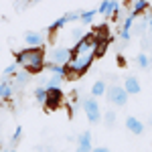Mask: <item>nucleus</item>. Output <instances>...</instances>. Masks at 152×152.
Wrapping results in <instances>:
<instances>
[{
    "label": "nucleus",
    "instance_id": "12",
    "mask_svg": "<svg viewBox=\"0 0 152 152\" xmlns=\"http://www.w3.org/2000/svg\"><path fill=\"white\" fill-rule=\"evenodd\" d=\"M124 89H126L128 94H132V95H134V94H140V81H138L134 75H130L128 79L124 81Z\"/></svg>",
    "mask_w": 152,
    "mask_h": 152
},
{
    "label": "nucleus",
    "instance_id": "23",
    "mask_svg": "<svg viewBox=\"0 0 152 152\" xmlns=\"http://www.w3.org/2000/svg\"><path fill=\"white\" fill-rule=\"evenodd\" d=\"M14 73H18V63H12V65H8L4 69V75L6 77H14Z\"/></svg>",
    "mask_w": 152,
    "mask_h": 152
},
{
    "label": "nucleus",
    "instance_id": "32",
    "mask_svg": "<svg viewBox=\"0 0 152 152\" xmlns=\"http://www.w3.org/2000/svg\"><path fill=\"white\" fill-rule=\"evenodd\" d=\"M150 59H152V55H150Z\"/></svg>",
    "mask_w": 152,
    "mask_h": 152
},
{
    "label": "nucleus",
    "instance_id": "22",
    "mask_svg": "<svg viewBox=\"0 0 152 152\" xmlns=\"http://www.w3.org/2000/svg\"><path fill=\"white\" fill-rule=\"evenodd\" d=\"M110 45V41H97V49H95V57H102L105 53V49Z\"/></svg>",
    "mask_w": 152,
    "mask_h": 152
},
{
    "label": "nucleus",
    "instance_id": "3",
    "mask_svg": "<svg viewBox=\"0 0 152 152\" xmlns=\"http://www.w3.org/2000/svg\"><path fill=\"white\" fill-rule=\"evenodd\" d=\"M81 105H83V110H85V116L89 120V124H97L99 118H102V112H99V105L95 102V97H83Z\"/></svg>",
    "mask_w": 152,
    "mask_h": 152
},
{
    "label": "nucleus",
    "instance_id": "6",
    "mask_svg": "<svg viewBox=\"0 0 152 152\" xmlns=\"http://www.w3.org/2000/svg\"><path fill=\"white\" fill-rule=\"evenodd\" d=\"M120 6H122V2L104 0V2L97 6V12H99V14H104V16H116L118 12H120Z\"/></svg>",
    "mask_w": 152,
    "mask_h": 152
},
{
    "label": "nucleus",
    "instance_id": "5",
    "mask_svg": "<svg viewBox=\"0 0 152 152\" xmlns=\"http://www.w3.org/2000/svg\"><path fill=\"white\" fill-rule=\"evenodd\" d=\"M105 95H107V102L114 105H126V102H128V91L120 85H112Z\"/></svg>",
    "mask_w": 152,
    "mask_h": 152
},
{
    "label": "nucleus",
    "instance_id": "15",
    "mask_svg": "<svg viewBox=\"0 0 152 152\" xmlns=\"http://www.w3.org/2000/svg\"><path fill=\"white\" fill-rule=\"evenodd\" d=\"M146 28H148V14H144L138 24H134V33H132V35H142Z\"/></svg>",
    "mask_w": 152,
    "mask_h": 152
},
{
    "label": "nucleus",
    "instance_id": "7",
    "mask_svg": "<svg viewBox=\"0 0 152 152\" xmlns=\"http://www.w3.org/2000/svg\"><path fill=\"white\" fill-rule=\"evenodd\" d=\"M47 91H49V95H47V102H45V107H47V110L59 107L61 99H63V91H61V89H47Z\"/></svg>",
    "mask_w": 152,
    "mask_h": 152
},
{
    "label": "nucleus",
    "instance_id": "9",
    "mask_svg": "<svg viewBox=\"0 0 152 152\" xmlns=\"http://www.w3.org/2000/svg\"><path fill=\"white\" fill-rule=\"evenodd\" d=\"M75 152H94V148H91V134L89 132H83L79 136V146H77Z\"/></svg>",
    "mask_w": 152,
    "mask_h": 152
},
{
    "label": "nucleus",
    "instance_id": "20",
    "mask_svg": "<svg viewBox=\"0 0 152 152\" xmlns=\"http://www.w3.org/2000/svg\"><path fill=\"white\" fill-rule=\"evenodd\" d=\"M47 95H49V91H47V87H37L35 89V97H37V102H41V104H45L47 102Z\"/></svg>",
    "mask_w": 152,
    "mask_h": 152
},
{
    "label": "nucleus",
    "instance_id": "13",
    "mask_svg": "<svg viewBox=\"0 0 152 152\" xmlns=\"http://www.w3.org/2000/svg\"><path fill=\"white\" fill-rule=\"evenodd\" d=\"M150 6L152 4L148 2V0H134V2H132V12L138 16V14H142L144 10H148Z\"/></svg>",
    "mask_w": 152,
    "mask_h": 152
},
{
    "label": "nucleus",
    "instance_id": "14",
    "mask_svg": "<svg viewBox=\"0 0 152 152\" xmlns=\"http://www.w3.org/2000/svg\"><path fill=\"white\" fill-rule=\"evenodd\" d=\"M67 23H71L69 14H65V16H61V18H57L55 23H53L51 26H49V33H55V31H61V28H63V26H65Z\"/></svg>",
    "mask_w": 152,
    "mask_h": 152
},
{
    "label": "nucleus",
    "instance_id": "18",
    "mask_svg": "<svg viewBox=\"0 0 152 152\" xmlns=\"http://www.w3.org/2000/svg\"><path fill=\"white\" fill-rule=\"evenodd\" d=\"M136 63H138V67H142V69H148L152 65V59L146 55V53H140L138 57H136Z\"/></svg>",
    "mask_w": 152,
    "mask_h": 152
},
{
    "label": "nucleus",
    "instance_id": "4",
    "mask_svg": "<svg viewBox=\"0 0 152 152\" xmlns=\"http://www.w3.org/2000/svg\"><path fill=\"white\" fill-rule=\"evenodd\" d=\"M71 59H73V49L57 47V49H53V51H51V63H57V65L67 67Z\"/></svg>",
    "mask_w": 152,
    "mask_h": 152
},
{
    "label": "nucleus",
    "instance_id": "8",
    "mask_svg": "<svg viewBox=\"0 0 152 152\" xmlns=\"http://www.w3.org/2000/svg\"><path fill=\"white\" fill-rule=\"evenodd\" d=\"M24 43H26L28 49H41L43 43H45V37L41 33H26L24 35Z\"/></svg>",
    "mask_w": 152,
    "mask_h": 152
},
{
    "label": "nucleus",
    "instance_id": "21",
    "mask_svg": "<svg viewBox=\"0 0 152 152\" xmlns=\"http://www.w3.org/2000/svg\"><path fill=\"white\" fill-rule=\"evenodd\" d=\"M95 14H97V10H85V12H81V18H79V20H81L83 24H89L94 20Z\"/></svg>",
    "mask_w": 152,
    "mask_h": 152
},
{
    "label": "nucleus",
    "instance_id": "28",
    "mask_svg": "<svg viewBox=\"0 0 152 152\" xmlns=\"http://www.w3.org/2000/svg\"><path fill=\"white\" fill-rule=\"evenodd\" d=\"M148 28H150V33H152V14H148Z\"/></svg>",
    "mask_w": 152,
    "mask_h": 152
},
{
    "label": "nucleus",
    "instance_id": "27",
    "mask_svg": "<svg viewBox=\"0 0 152 152\" xmlns=\"http://www.w3.org/2000/svg\"><path fill=\"white\" fill-rule=\"evenodd\" d=\"M142 47H144V49H150L152 47V39H150V37H144V39H142Z\"/></svg>",
    "mask_w": 152,
    "mask_h": 152
},
{
    "label": "nucleus",
    "instance_id": "17",
    "mask_svg": "<svg viewBox=\"0 0 152 152\" xmlns=\"http://www.w3.org/2000/svg\"><path fill=\"white\" fill-rule=\"evenodd\" d=\"M28 79H31V73H28V71H18V73L14 75V83H16V85H26Z\"/></svg>",
    "mask_w": 152,
    "mask_h": 152
},
{
    "label": "nucleus",
    "instance_id": "29",
    "mask_svg": "<svg viewBox=\"0 0 152 152\" xmlns=\"http://www.w3.org/2000/svg\"><path fill=\"white\" fill-rule=\"evenodd\" d=\"M94 152H110L107 148H94Z\"/></svg>",
    "mask_w": 152,
    "mask_h": 152
},
{
    "label": "nucleus",
    "instance_id": "19",
    "mask_svg": "<svg viewBox=\"0 0 152 152\" xmlns=\"http://www.w3.org/2000/svg\"><path fill=\"white\" fill-rule=\"evenodd\" d=\"M63 79H65V75H53V77L49 79L47 89H59V85L63 83Z\"/></svg>",
    "mask_w": 152,
    "mask_h": 152
},
{
    "label": "nucleus",
    "instance_id": "31",
    "mask_svg": "<svg viewBox=\"0 0 152 152\" xmlns=\"http://www.w3.org/2000/svg\"><path fill=\"white\" fill-rule=\"evenodd\" d=\"M10 152H16V150H10Z\"/></svg>",
    "mask_w": 152,
    "mask_h": 152
},
{
    "label": "nucleus",
    "instance_id": "24",
    "mask_svg": "<svg viewBox=\"0 0 152 152\" xmlns=\"http://www.w3.org/2000/svg\"><path fill=\"white\" fill-rule=\"evenodd\" d=\"M114 122H116V114H114V110H110V112L105 114V126H107V128H112V126H114Z\"/></svg>",
    "mask_w": 152,
    "mask_h": 152
},
{
    "label": "nucleus",
    "instance_id": "25",
    "mask_svg": "<svg viewBox=\"0 0 152 152\" xmlns=\"http://www.w3.org/2000/svg\"><path fill=\"white\" fill-rule=\"evenodd\" d=\"M71 37L79 43V41H83V39H85V33H83V28H73V31H71Z\"/></svg>",
    "mask_w": 152,
    "mask_h": 152
},
{
    "label": "nucleus",
    "instance_id": "11",
    "mask_svg": "<svg viewBox=\"0 0 152 152\" xmlns=\"http://www.w3.org/2000/svg\"><path fill=\"white\" fill-rule=\"evenodd\" d=\"M126 128H128L132 134H142V132H144V124H142L138 118H132V116H130L128 120H126Z\"/></svg>",
    "mask_w": 152,
    "mask_h": 152
},
{
    "label": "nucleus",
    "instance_id": "2",
    "mask_svg": "<svg viewBox=\"0 0 152 152\" xmlns=\"http://www.w3.org/2000/svg\"><path fill=\"white\" fill-rule=\"evenodd\" d=\"M94 59H95V51H87V53H77V55H73V59L69 61V65H67L65 77H67V79H77L81 73L87 71V67L94 63Z\"/></svg>",
    "mask_w": 152,
    "mask_h": 152
},
{
    "label": "nucleus",
    "instance_id": "26",
    "mask_svg": "<svg viewBox=\"0 0 152 152\" xmlns=\"http://www.w3.org/2000/svg\"><path fill=\"white\" fill-rule=\"evenodd\" d=\"M20 136H23V128H20V126H16V130H14V134H12V140H10V144H16Z\"/></svg>",
    "mask_w": 152,
    "mask_h": 152
},
{
    "label": "nucleus",
    "instance_id": "16",
    "mask_svg": "<svg viewBox=\"0 0 152 152\" xmlns=\"http://www.w3.org/2000/svg\"><path fill=\"white\" fill-rule=\"evenodd\" d=\"M104 94H107V91H105V83L99 79V81H95L94 87H91V97H99V95H104Z\"/></svg>",
    "mask_w": 152,
    "mask_h": 152
},
{
    "label": "nucleus",
    "instance_id": "30",
    "mask_svg": "<svg viewBox=\"0 0 152 152\" xmlns=\"http://www.w3.org/2000/svg\"><path fill=\"white\" fill-rule=\"evenodd\" d=\"M150 124H152V118H150Z\"/></svg>",
    "mask_w": 152,
    "mask_h": 152
},
{
    "label": "nucleus",
    "instance_id": "10",
    "mask_svg": "<svg viewBox=\"0 0 152 152\" xmlns=\"http://www.w3.org/2000/svg\"><path fill=\"white\" fill-rule=\"evenodd\" d=\"M12 94H14V87H12V81H10V77H6L4 81L0 83V97L4 99V102H8L12 97Z\"/></svg>",
    "mask_w": 152,
    "mask_h": 152
},
{
    "label": "nucleus",
    "instance_id": "1",
    "mask_svg": "<svg viewBox=\"0 0 152 152\" xmlns=\"http://www.w3.org/2000/svg\"><path fill=\"white\" fill-rule=\"evenodd\" d=\"M16 63L20 67H24L28 73H41V71L45 69V65H47L45 51H43V47L41 49H28L26 47V49L16 53Z\"/></svg>",
    "mask_w": 152,
    "mask_h": 152
}]
</instances>
